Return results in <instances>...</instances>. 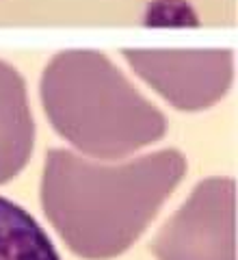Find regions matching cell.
<instances>
[{"mask_svg":"<svg viewBox=\"0 0 238 260\" xmlns=\"http://www.w3.org/2000/svg\"><path fill=\"white\" fill-rule=\"evenodd\" d=\"M0 260H61L42 225L5 198H0Z\"/></svg>","mask_w":238,"mask_h":260,"instance_id":"6","label":"cell"},{"mask_svg":"<svg viewBox=\"0 0 238 260\" xmlns=\"http://www.w3.org/2000/svg\"><path fill=\"white\" fill-rule=\"evenodd\" d=\"M35 121L20 72L0 61V184L13 180L30 158Z\"/></svg>","mask_w":238,"mask_h":260,"instance_id":"5","label":"cell"},{"mask_svg":"<svg viewBox=\"0 0 238 260\" xmlns=\"http://www.w3.org/2000/svg\"><path fill=\"white\" fill-rule=\"evenodd\" d=\"M126 61L180 111H201L227 93L234 74L229 50H124Z\"/></svg>","mask_w":238,"mask_h":260,"instance_id":"4","label":"cell"},{"mask_svg":"<svg viewBox=\"0 0 238 260\" xmlns=\"http://www.w3.org/2000/svg\"><path fill=\"white\" fill-rule=\"evenodd\" d=\"M42 102L54 130L93 158H124L156 143L167 119L97 50H65L46 65Z\"/></svg>","mask_w":238,"mask_h":260,"instance_id":"2","label":"cell"},{"mask_svg":"<svg viewBox=\"0 0 238 260\" xmlns=\"http://www.w3.org/2000/svg\"><path fill=\"white\" fill-rule=\"evenodd\" d=\"M186 160L178 150L104 165L70 150H50L42 204L50 223L80 258L109 260L132 245L180 184Z\"/></svg>","mask_w":238,"mask_h":260,"instance_id":"1","label":"cell"},{"mask_svg":"<svg viewBox=\"0 0 238 260\" xmlns=\"http://www.w3.org/2000/svg\"><path fill=\"white\" fill-rule=\"evenodd\" d=\"M158 260H236L234 180L208 178L193 189L152 243Z\"/></svg>","mask_w":238,"mask_h":260,"instance_id":"3","label":"cell"}]
</instances>
